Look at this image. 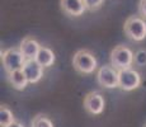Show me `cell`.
<instances>
[{"instance_id":"obj_7","label":"cell","mask_w":146,"mask_h":127,"mask_svg":"<svg viewBox=\"0 0 146 127\" xmlns=\"http://www.w3.org/2000/svg\"><path fill=\"white\" fill-rule=\"evenodd\" d=\"M106 107V100L103 95L98 92H90L84 98V108L88 113L98 116L102 114Z\"/></svg>"},{"instance_id":"obj_1","label":"cell","mask_w":146,"mask_h":127,"mask_svg":"<svg viewBox=\"0 0 146 127\" xmlns=\"http://www.w3.org/2000/svg\"><path fill=\"white\" fill-rule=\"evenodd\" d=\"M72 66L80 74H93L98 67L97 57L89 50H79L72 57Z\"/></svg>"},{"instance_id":"obj_11","label":"cell","mask_w":146,"mask_h":127,"mask_svg":"<svg viewBox=\"0 0 146 127\" xmlns=\"http://www.w3.org/2000/svg\"><path fill=\"white\" fill-rule=\"evenodd\" d=\"M8 80H9L10 85L17 90H24L27 88L28 84H29L22 69L15 70V71H12V72H8Z\"/></svg>"},{"instance_id":"obj_15","label":"cell","mask_w":146,"mask_h":127,"mask_svg":"<svg viewBox=\"0 0 146 127\" xmlns=\"http://www.w3.org/2000/svg\"><path fill=\"white\" fill-rule=\"evenodd\" d=\"M133 64L139 67H145L146 66V50L141 49L136 51L133 55Z\"/></svg>"},{"instance_id":"obj_6","label":"cell","mask_w":146,"mask_h":127,"mask_svg":"<svg viewBox=\"0 0 146 127\" xmlns=\"http://www.w3.org/2000/svg\"><path fill=\"white\" fill-rule=\"evenodd\" d=\"M141 85V75L135 69H123L118 70V88L125 92L137 89Z\"/></svg>"},{"instance_id":"obj_10","label":"cell","mask_w":146,"mask_h":127,"mask_svg":"<svg viewBox=\"0 0 146 127\" xmlns=\"http://www.w3.org/2000/svg\"><path fill=\"white\" fill-rule=\"evenodd\" d=\"M21 49L23 56L26 57V60H36L37 57L38 52H40V49H41V45L36 41L35 38L32 37H26L23 41L21 42Z\"/></svg>"},{"instance_id":"obj_14","label":"cell","mask_w":146,"mask_h":127,"mask_svg":"<svg viewBox=\"0 0 146 127\" xmlns=\"http://www.w3.org/2000/svg\"><path fill=\"white\" fill-rule=\"evenodd\" d=\"M32 127H53V123L47 116L37 114L32 120Z\"/></svg>"},{"instance_id":"obj_18","label":"cell","mask_w":146,"mask_h":127,"mask_svg":"<svg viewBox=\"0 0 146 127\" xmlns=\"http://www.w3.org/2000/svg\"><path fill=\"white\" fill-rule=\"evenodd\" d=\"M7 127H24V126L22 125L21 122H18V121H14V122H12L10 125H8Z\"/></svg>"},{"instance_id":"obj_5","label":"cell","mask_w":146,"mask_h":127,"mask_svg":"<svg viewBox=\"0 0 146 127\" xmlns=\"http://www.w3.org/2000/svg\"><path fill=\"white\" fill-rule=\"evenodd\" d=\"M97 81L102 88H118V70L112 65H103L97 71Z\"/></svg>"},{"instance_id":"obj_17","label":"cell","mask_w":146,"mask_h":127,"mask_svg":"<svg viewBox=\"0 0 146 127\" xmlns=\"http://www.w3.org/2000/svg\"><path fill=\"white\" fill-rule=\"evenodd\" d=\"M139 10L144 18H146V0H140L139 1Z\"/></svg>"},{"instance_id":"obj_2","label":"cell","mask_w":146,"mask_h":127,"mask_svg":"<svg viewBox=\"0 0 146 127\" xmlns=\"http://www.w3.org/2000/svg\"><path fill=\"white\" fill-rule=\"evenodd\" d=\"M125 35L135 42H141L146 38V21L139 15H131L125 21Z\"/></svg>"},{"instance_id":"obj_4","label":"cell","mask_w":146,"mask_h":127,"mask_svg":"<svg viewBox=\"0 0 146 127\" xmlns=\"http://www.w3.org/2000/svg\"><path fill=\"white\" fill-rule=\"evenodd\" d=\"M1 63L4 66L5 71L12 72L15 70L23 69V65L26 63V57L23 56L21 49L17 47H12V49L5 50L1 53Z\"/></svg>"},{"instance_id":"obj_13","label":"cell","mask_w":146,"mask_h":127,"mask_svg":"<svg viewBox=\"0 0 146 127\" xmlns=\"http://www.w3.org/2000/svg\"><path fill=\"white\" fill-rule=\"evenodd\" d=\"M15 121L13 112L10 111V108L5 104H3L0 107V126L1 127H7L8 125H10L12 122Z\"/></svg>"},{"instance_id":"obj_8","label":"cell","mask_w":146,"mask_h":127,"mask_svg":"<svg viewBox=\"0 0 146 127\" xmlns=\"http://www.w3.org/2000/svg\"><path fill=\"white\" fill-rule=\"evenodd\" d=\"M22 70L29 84L38 83L43 76V66H41L36 60H26Z\"/></svg>"},{"instance_id":"obj_3","label":"cell","mask_w":146,"mask_h":127,"mask_svg":"<svg viewBox=\"0 0 146 127\" xmlns=\"http://www.w3.org/2000/svg\"><path fill=\"white\" fill-rule=\"evenodd\" d=\"M133 55L135 53L128 47L123 46V45L116 46L109 55L111 65L117 70L130 69L133 65Z\"/></svg>"},{"instance_id":"obj_12","label":"cell","mask_w":146,"mask_h":127,"mask_svg":"<svg viewBox=\"0 0 146 127\" xmlns=\"http://www.w3.org/2000/svg\"><path fill=\"white\" fill-rule=\"evenodd\" d=\"M36 61L43 67H51V66H53V64H55V61H56L55 52H53L50 47L41 46L40 52H38L37 57H36Z\"/></svg>"},{"instance_id":"obj_9","label":"cell","mask_w":146,"mask_h":127,"mask_svg":"<svg viewBox=\"0 0 146 127\" xmlns=\"http://www.w3.org/2000/svg\"><path fill=\"white\" fill-rule=\"evenodd\" d=\"M60 7L70 17H81L86 12L84 0H60Z\"/></svg>"},{"instance_id":"obj_16","label":"cell","mask_w":146,"mask_h":127,"mask_svg":"<svg viewBox=\"0 0 146 127\" xmlns=\"http://www.w3.org/2000/svg\"><path fill=\"white\" fill-rule=\"evenodd\" d=\"M86 10L89 12H95L99 8H102V5L104 4V0H84Z\"/></svg>"}]
</instances>
